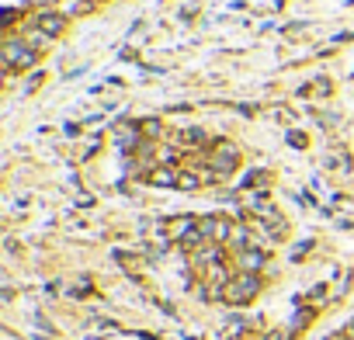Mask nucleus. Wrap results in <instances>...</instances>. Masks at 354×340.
<instances>
[{
	"mask_svg": "<svg viewBox=\"0 0 354 340\" xmlns=\"http://www.w3.org/2000/svg\"><path fill=\"white\" fill-rule=\"evenodd\" d=\"M257 292H261V278H257L254 271H240V274H233V278L226 281L223 299L233 302V305H243V302H250Z\"/></svg>",
	"mask_w": 354,
	"mask_h": 340,
	"instance_id": "nucleus-1",
	"label": "nucleus"
},
{
	"mask_svg": "<svg viewBox=\"0 0 354 340\" xmlns=\"http://www.w3.org/2000/svg\"><path fill=\"white\" fill-rule=\"evenodd\" d=\"M35 49L21 39V35H8V42H4V66L11 70V73H18V70H28L32 63H35Z\"/></svg>",
	"mask_w": 354,
	"mask_h": 340,
	"instance_id": "nucleus-2",
	"label": "nucleus"
},
{
	"mask_svg": "<svg viewBox=\"0 0 354 340\" xmlns=\"http://www.w3.org/2000/svg\"><path fill=\"white\" fill-rule=\"evenodd\" d=\"M198 233L205 236V240H212V243H230V236H233V223L230 219H223V216H202L198 219Z\"/></svg>",
	"mask_w": 354,
	"mask_h": 340,
	"instance_id": "nucleus-3",
	"label": "nucleus"
},
{
	"mask_svg": "<svg viewBox=\"0 0 354 340\" xmlns=\"http://www.w3.org/2000/svg\"><path fill=\"white\" fill-rule=\"evenodd\" d=\"M28 25H39L42 32H49V35L56 39V35H59V32L66 28V15H63L59 8H56V11H39V15H35V18H32Z\"/></svg>",
	"mask_w": 354,
	"mask_h": 340,
	"instance_id": "nucleus-4",
	"label": "nucleus"
},
{
	"mask_svg": "<svg viewBox=\"0 0 354 340\" xmlns=\"http://www.w3.org/2000/svg\"><path fill=\"white\" fill-rule=\"evenodd\" d=\"M195 226H198V219H192V216H177V219H170V223H167V240L185 243V240L195 233Z\"/></svg>",
	"mask_w": 354,
	"mask_h": 340,
	"instance_id": "nucleus-5",
	"label": "nucleus"
},
{
	"mask_svg": "<svg viewBox=\"0 0 354 340\" xmlns=\"http://www.w3.org/2000/svg\"><path fill=\"white\" fill-rule=\"evenodd\" d=\"M236 264H240V271H261L264 267V250H257V247H247V250H240L236 254Z\"/></svg>",
	"mask_w": 354,
	"mask_h": 340,
	"instance_id": "nucleus-6",
	"label": "nucleus"
},
{
	"mask_svg": "<svg viewBox=\"0 0 354 340\" xmlns=\"http://www.w3.org/2000/svg\"><path fill=\"white\" fill-rule=\"evenodd\" d=\"M21 39H25V42H28L35 53H46V46L53 42V35H49V32H42L39 25H28V28L21 32Z\"/></svg>",
	"mask_w": 354,
	"mask_h": 340,
	"instance_id": "nucleus-7",
	"label": "nucleus"
},
{
	"mask_svg": "<svg viewBox=\"0 0 354 340\" xmlns=\"http://www.w3.org/2000/svg\"><path fill=\"white\" fill-rule=\"evenodd\" d=\"M149 181L160 185V188H170V185H177V170H170V167H156L153 174H149Z\"/></svg>",
	"mask_w": 354,
	"mask_h": 340,
	"instance_id": "nucleus-8",
	"label": "nucleus"
},
{
	"mask_svg": "<svg viewBox=\"0 0 354 340\" xmlns=\"http://www.w3.org/2000/svg\"><path fill=\"white\" fill-rule=\"evenodd\" d=\"M59 11L70 18V15H84V11H91V4H87V0H63Z\"/></svg>",
	"mask_w": 354,
	"mask_h": 340,
	"instance_id": "nucleus-9",
	"label": "nucleus"
},
{
	"mask_svg": "<svg viewBox=\"0 0 354 340\" xmlns=\"http://www.w3.org/2000/svg\"><path fill=\"white\" fill-rule=\"evenodd\" d=\"M202 181H205V178H198V174H188V170H185V174H177V188H185V191H195V188H202Z\"/></svg>",
	"mask_w": 354,
	"mask_h": 340,
	"instance_id": "nucleus-10",
	"label": "nucleus"
},
{
	"mask_svg": "<svg viewBox=\"0 0 354 340\" xmlns=\"http://www.w3.org/2000/svg\"><path fill=\"white\" fill-rule=\"evenodd\" d=\"M139 129H142V135H146V139H156V135H160V132H163V125H160V122H156V118H149V122H142V125H139Z\"/></svg>",
	"mask_w": 354,
	"mask_h": 340,
	"instance_id": "nucleus-11",
	"label": "nucleus"
}]
</instances>
